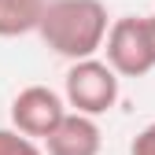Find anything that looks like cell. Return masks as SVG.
<instances>
[{"label":"cell","mask_w":155,"mask_h":155,"mask_svg":"<svg viewBox=\"0 0 155 155\" xmlns=\"http://www.w3.org/2000/svg\"><path fill=\"white\" fill-rule=\"evenodd\" d=\"M48 0H0V37L33 33L45 18Z\"/></svg>","instance_id":"6"},{"label":"cell","mask_w":155,"mask_h":155,"mask_svg":"<svg viewBox=\"0 0 155 155\" xmlns=\"http://www.w3.org/2000/svg\"><path fill=\"white\" fill-rule=\"evenodd\" d=\"M118 81L122 78L111 70L107 59H81L70 63L67 81H63V100L70 111L89 114V118H100L118 104Z\"/></svg>","instance_id":"2"},{"label":"cell","mask_w":155,"mask_h":155,"mask_svg":"<svg viewBox=\"0 0 155 155\" xmlns=\"http://www.w3.org/2000/svg\"><path fill=\"white\" fill-rule=\"evenodd\" d=\"M107 63L118 78H144L155 70V52L148 41V26H144V15H122L111 22L107 33Z\"/></svg>","instance_id":"3"},{"label":"cell","mask_w":155,"mask_h":155,"mask_svg":"<svg viewBox=\"0 0 155 155\" xmlns=\"http://www.w3.org/2000/svg\"><path fill=\"white\" fill-rule=\"evenodd\" d=\"M0 155H45V151L37 148V140H30L26 133L0 126Z\"/></svg>","instance_id":"7"},{"label":"cell","mask_w":155,"mask_h":155,"mask_svg":"<svg viewBox=\"0 0 155 155\" xmlns=\"http://www.w3.org/2000/svg\"><path fill=\"white\" fill-rule=\"evenodd\" d=\"M100 148H104V133L96 126V118L78 114V111H70L59 122V129L45 140L48 155H100Z\"/></svg>","instance_id":"5"},{"label":"cell","mask_w":155,"mask_h":155,"mask_svg":"<svg viewBox=\"0 0 155 155\" xmlns=\"http://www.w3.org/2000/svg\"><path fill=\"white\" fill-rule=\"evenodd\" d=\"M144 26H148V41H151V52H155V15H144Z\"/></svg>","instance_id":"9"},{"label":"cell","mask_w":155,"mask_h":155,"mask_svg":"<svg viewBox=\"0 0 155 155\" xmlns=\"http://www.w3.org/2000/svg\"><path fill=\"white\" fill-rule=\"evenodd\" d=\"M129 155H155V122H148L129 144Z\"/></svg>","instance_id":"8"},{"label":"cell","mask_w":155,"mask_h":155,"mask_svg":"<svg viewBox=\"0 0 155 155\" xmlns=\"http://www.w3.org/2000/svg\"><path fill=\"white\" fill-rule=\"evenodd\" d=\"M67 100L48 85H26L11 100V129L26 133L30 140H48L67 118Z\"/></svg>","instance_id":"4"},{"label":"cell","mask_w":155,"mask_h":155,"mask_svg":"<svg viewBox=\"0 0 155 155\" xmlns=\"http://www.w3.org/2000/svg\"><path fill=\"white\" fill-rule=\"evenodd\" d=\"M37 33L55 55L70 63L96 59V52L107 45L111 33L107 8L104 0H48Z\"/></svg>","instance_id":"1"}]
</instances>
